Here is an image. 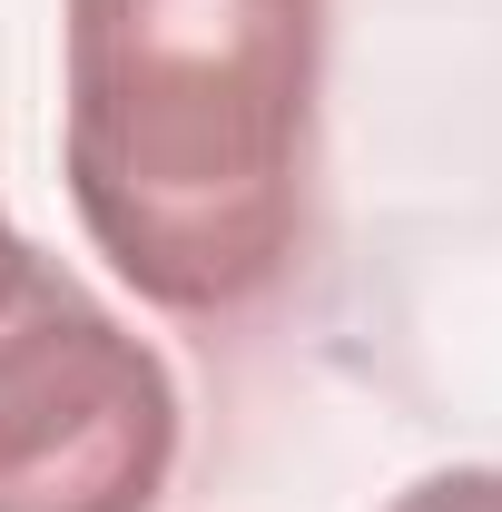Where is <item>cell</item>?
I'll return each mask as SVG.
<instances>
[{
	"label": "cell",
	"mask_w": 502,
	"mask_h": 512,
	"mask_svg": "<svg viewBox=\"0 0 502 512\" xmlns=\"http://www.w3.org/2000/svg\"><path fill=\"white\" fill-rule=\"evenodd\" d=\"M325 0H69L60 178L158 316H247L306 227Z\"/></svg>",
	"instance_id": "6da1fadb"
},
{
	"label": "cell",
	"mask_w": 502,
	"mask_h": 512,
	"mask_svg": "<svg viewBox=\"0 0 502 512\" xmlns=\"http://www.w3.org/2000/svg\"><path fill=\"white\" fill-rule=\"evenodd\" d=\"M178 375L60 256L0 316V512H158L178 473Z\"/></svg>",
	"instance_id": "7a4b0ae2"
},
{
	"label": "cell",
	"mask_w": 502,
	"mask_h": 512,
	"mask_svg": "<svg viewBox=\"0 0 502 512\" xmlns=\"http://www.w3.org/2000/svg\"><path fill=\"white\" fill-rule=\"evenodd\" d=\"M384 512H502V463H453V473H424V483H404Z\"/></svg>",
	"instance_id": "3957f363"
},
{
	"label": "cell",
	"mask_w": 502,
	"mask_h": 512,
	"mask_svg": "<svg viewBox=\"0 0 502 512\" xmlns=\"http://www.w3.org/2000/svg\"><path fill=\"white\" fill-rule=\"evenodd\" d=\"M30 276H40V247H30V237L10 227V207H0V316L20 306V286H30Z\"/></svg>",
	"instance_id": "277c9868"
}]
</instances>
